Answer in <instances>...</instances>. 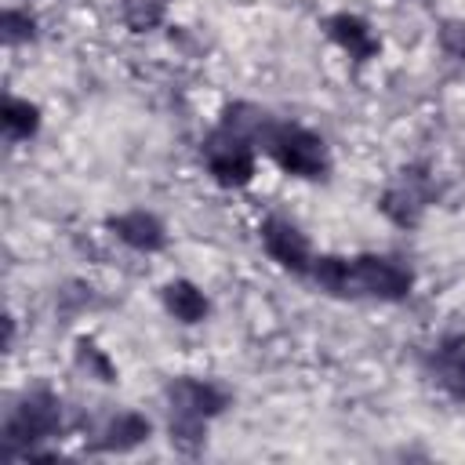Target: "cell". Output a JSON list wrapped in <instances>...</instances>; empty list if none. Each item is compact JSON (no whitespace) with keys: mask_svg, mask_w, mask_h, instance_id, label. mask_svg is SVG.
Segmentation results:
<instances>
[{"mask_svg":"<svg viewBox=\"0 0 465 465\" xmlns=\"http://www.w3.org/2000/svg\"><path fill=\"white\" fill-rule=\"evenodd\" d=\"M323 36L356 65H367L381 54V36L374 33V25L363 15L352 11H334L323 18Z\"/></svg>","mask_w":465,"mask_h":465,"instance_id":"obj_8","label":"cell"},{"mask_svg":"<svg viewBox=\"0 0 465 465\" xmlns=\"http://www.w3.org/2000/svg\"><path fill=\"white\" fill-rule=\"evenodd\" d=\"M258 240H262V251L269 254V262H276L291 276H305L309 280L316 251H312V240L302 232L298 222H291L283 214H269L258 225Z\"/></svg>","mask_w":465,"mask_h":465,"instance_id":"obj_7","label":"cell"},{"mask_svg":"<svg viewBox=\"0 0 465 465\" xmlns=\"http://www.w3.org/2000/svg\"><path fill=\"white\" fill-rule=\"evenodd\" d=\"M149 436H153V421L142 411L124 407V411H116V414H109L102 421V429L91 440V450H98V454H127V450L142 447Z\"/></svg>","mask_w":465,"mask_h":465,"instance_id":"obj_11","label":"cell"},{"mask_svg":"<svg viewBox=\"0 0 465 465\" xmlns=\"http://www.w3.org/2000/svg\"><path fill=\"white\" fill-rule=\"evenodd\" d=\"M167 18V0H120V22L131 33H153Z\"/></svg>","mask_w":465,"mask_h":465,"instance_id":"obj_15","label":"cell"},{"mask_svg":"<svg viewBox=\"0 0 465 465\" xmlns=\"http://www.w3.org/2000/svg\"><path fill=\"white\" fill-rule=\"evenodd\" d=\"M160 302H163V312L185 327H196L211 316V298L200 283L185 280V276H174L160 287Z\"/></svg>","mask_w":465,"mask_h":465,"instance_id":"obj_12","label":"cell"},{"mask_svg":"<svg viewBox=\"0 0 465 465\" xmlns=\"http://www.w3.org/2000/svg\"><path fill=\"white\" fill-rule=\"evenodd\" d=\"M65 429V407L62 396L47 385L25 389L4 414L0 425V458L7 461H29L47 454L44 443L58 440Z\"/></svg>","mask_w":465,"mask_h":465,"instance_id":"obj_3","label":"cell"},{"mask_svg":"<svg viewBox=\"0 0 465 465\" xmlns=\"http://www.w3.org/2000/svg\"><path fill=\"white\" fill-rule=\"evenodd\" d=\"M105 229L131 251L138 254H160L167 247V225L156 211H145V207H127L120 214H109L105 218Z\"/></svg>","mask_w":465,"mask_h":465,"instance_id":"obj_9","label":"cell"},{"mask_svg":"<svg viewBox=\"0 0 465 465\" xmlns=\"http://www.w3.org/2000/svg\"><path fill=\"white\" fill-rule=\"evenodd\" d=\"M73 360H76V367H80L87 378H94V381H102V385H116V381H120L116 363L109 360V352H105L94 338H76V341H73Z\"/></svg>","mask_w":465,"mask_h":465,"instance_id":"obj_14","label":"cell"},{"mask_svg":"<svg viewBox=\"0 0 465 465\" xmlns=\"http://www.w3.org/2000/svg\"><path fill=\"white\" fill-rule=\"evenodd\" d=\"M414 291V269L396 254L363 251L349 258V298L367 302H407Z\"/></svg>","mask_w":465,"mask_h":465,"instance_id":"obj_6","label":"cell"},{"mask_svg":"<svg viewBox=\"0 0 465 465\" xmlns=\"http://www.w3.org/2000/svg\"><path fill=\"white\" fill-rule=\"evenodd\" d=\"M163 407H167V440L178 454L196 458L207 447V429L214 418H222L232 407L229 389H222L211 378L178 374L163 385Z\"/></svg>","mask_w":465,"mask_h":465,"instance_id":"obj_2","label":"cell"},{"mask_svg":"<svg viewBox=\"0 0 465 465\" xmlns=\"http://www.w3.org/2000/svg\"><path fill=\"white\" fill-rule=\"evenodd\" d=\"M40 124H44V113L36 102L29 98H18V94H4V105H0V127H4V138L7 142H29L40 134Z\"/></svg>","mask_w":465,"mask_h":465,"instance_id":"obj_13","label":"cell"},{"mask_svg":"<svg viewBox=\"0 0 465 465\" xmlns=\"http://www.w3.org/2000/svg\"><path fill=\"white\" fill-rule=\"evenodd\" d=\"M436 200H440L436 171L425 160H414L389 174V182L378 193V211L396 229H414V225H421V218L429 214V207Z\"/></svg>","mask_w":465,"mask_h":465,"instance_id":"obj_5","label":"cell"},{"mask_svg":"<svg viewBox=\"0 0 465 465\" xmlns=\"http://www.w3.org/2000/svg\"><path fill=\"white\" fill-rule=\"evenodd\" d=\"M269 113L254 102H232L200 142V160L218 189H247L258 174V138Z\"/></svg>","mask_w":465,"mask_h":465,"instance_id":"obj_1","label":"cell"},{"mask_svg":"<svg viewBox=\"0 0 465 465\" xmlns=\"http://www.w3.org/2000/svg\"><path fill=\"white\" fill-rule=\"evenodd\" d=\"M258 149L291 178L298 182H327L331 171H334V160H331V149L327 142L294 124V120H276L269 116L265 127H262V138H258Z\"/></svg>","mask_w":465,"mask_h":465,"instance_id":"obj_4","label":"cell"},{"mask_svg":"<svg viewBox=\"0 0 465 465\" xmlns=\"http://www.w3.org/2000/svg\"><path fill=\"white\" fill-rule=\"evenodd\" d=\"M0 36H4L7 47H22V44H33L40 36V25H36V18L25 7H4V15H0Z\"/></svg>","mask_w":465,"mask_h":465,"instance_id":"obj_16","label":"cell"},{"mask_svg":"<svg viewBox=\"0 0 465 465\" xmlns=\"http://www.w3.org/2000/svg\"><path fill=\"white\" fill-rule=\"evenodd\" d=\"M425 374L447 400L465 403V338L443 334L425 352Z\"/></svg>","mask_w":465,"mask_h":465,"instance_id":"obj_10","label":"cell"}]
</instances>
